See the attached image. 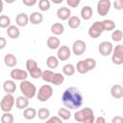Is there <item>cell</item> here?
Segmentation results:
<instances>
[{"label": "cell", "mask_w": 123, "mask_h": 123, "mask_svg": "<svg viewBox=\"0 0 123 123\" xmlns=\"http://www.w3.org/2000/svg\"><path fill=\"white\" fill-rule=\"evenodd\" d=\"M15 106L18 110H25L29 106V98L26 96H18L15 100Z\"/></svg>", "instance_id": "cell-16"}, {"label": "cell", "mask_w": 123, "mask_h": 123, "mask_svg": "<svg viewBox=\"0 0 123 123\" xmlns=\"http://www.w3.org/2000/svg\"><path fill=\"white\" fill-rule=\"evenodd\" d=\"M9 26H11V18L8 15H1L0 16V27L8 28Z\"/></svg>", "instance_id": "cell-35"}, {"label": "cell", "mask_w": 123, "mask_h": 123, "mask_svg": "<svg viewBox=\"0 0 123 123\" xmlns=\"http://www.w3.org/2000/svg\"><path fill=\"white\" fill-rule=\"evenodd\" d=\"M111 122L112 123H123V117L122 116H114L112 119H111Z\"/></svg>", "instance_id": "cell-45"}, {"label": "cell", "mask_w": 123, "mask_h": 123, "mask_svg": "<svg viewBox=\"0 0 123 123\" xmlns=\"http://www.w3.org/2000/svg\"><path fill=\"white\" fill-rule=\"evenodd\" d=\"M105 31L103 22L102 21H95L88 29V36L92 38H97L99 37L102 33Z\"/></svg>", "instance_id": "cell-6"}, {"label": "cell", "mask_w": 123, "mask_h": 123, "mask_svg": "<svg viewBox=\"0 0 123 123\" xmlns=\"http://www.w3.org/2000/svg\"><path fill=\"white\" fill-rule=\"evenodd\" d=\"M98 51L102 56L107 57L112 53L113 46H112L111 42H110V41H102L98 46Z\"/></svg>", "instance_id": "cell-10"}, {"label": "cell", "mask_w": 123, "mask_h": 123, "mask_svg": "<svg viewBox=\"0 0 123 123\" xmlns=\"http://www.w3.org/2000/svg\"><path fill=\"white\" fill-rule=\"evenodd\" d=\"M29 21H30L29 16H28L25 12H20V13H18V14L16 15V17H15V23H16V25L19 26V27H25V26L28 24Z\"/></svg>", "instance_id": "cell-14"}, {"label": "cell", "mask_w": 123, "mask_h": 123, "mask_svg": "<svg viewBox=\"0 0 123 123\" xmlns=\"http://www.w3.org/2000/svg\"><path fill=\"white\" fill-rule=\"evenodd\" d=\"M67 24L71 29H77L81 25V19L78 16H75V15L70 16L69 19H68V23Z\"/></svg>", "instance_id": "cell-26"}, {"label": "cell", "mask_w": 123, "mask_h": 123, "mask_svg": "<svg viewBox=\"0 0 123 123\" xmlns=\"http://www.w3.org/2000/svg\"><path fill=\"white\" fill-rule=\"evenodd\" d=\"M50 7H51V4H50L49 0H39L38 1V8L40 11L46 12L50 9Z\"/></svg>", "instance_id": "cell-36"}, {"label": "cell", "mask_w": 123, "mask_h": 123, "mask_svg": "<svg viewBox=\"0 0 123 123\" xmlns=\"http://www.w3.org/2000/svg\"><path fill=\"white\" fill-rule=\"evenodd\" d=\"M47 46L48 48L52 49V50H55V49H59V47L61 46V41L60 39L53 36V37H49L48 39H47Z\"/></svg>", "instance_id": "cell-18"}, {"label": "cell", "mask_w": 123, "mask_h": 123, "mask_svg": "<svg viewBox=\"0 0 123 123\" xmlns=\"http://www.w3.org/2000/svg\"><path fill=\"white\" fill-rule=\"evenodd\" d=\"M36 67H37V62H36L35 60H33V59H28V60L26 61V68H27L28 72L32 71V70L35 69Z\"/></svg>", "instance_id": "cell-38"}, {"label": "cell", "mask_w": 123, "mask_h": 123, "mask_svg": "<svg viewBox=\"0 0 123 123\" xmlns=\"http://www.w3.org/2000/svg\"><path fill=\"white\" fill-rule=\"evenodd\" d=\"M66 3L71 8H77L80 5L81 0H66Z\"/></svg>", "instance_id": "cell-42"}, {"label": "cell", "mask_w": 123, "mask_h": 123, "mask_svg": "<svg viewBox=\"0 0 123 123\" xmlns=\"http://www.w3.org/2000/svg\"><path fill=\"white\" fill-rule=\"evenodd\" d=\"M103 26H104V29L105 31H112L114 30L115 28V22L111 19H106V20H103Z\"/></svg>", "instance_id": "cell-32"}, {"label": "cell", "mask_w": 123, "mask_h": 123, "mask_svg": "<svg viewBox=\"0 0 123 123\" xmlns=\"http://www.w3.org/2000/svg\"><path fill=\"white\" fill-rule=\"evenodd\" d=\"M58 115L62 120H68L70 118V116H71V113H70L69 109H67V108H61L58 111Z\"/></svg>", "instance_id": "cell-29"}, {"label": "cell", "mask_w": 123, "mask_h": 123, "mask_svg": "<svg viewBox=\"0 0 123 123\" xmlns=\"http://www.w3.org/2000/svg\"><path fill=\"white\" fill-rule=\"evenodd\" d=\"M92 8L90 6H84L81 10V16L84 20H88L92 16Z\"/></svg>", "instance_id": "cell-22"}, {"label": "cell", "mask_w": 123, "mask_h": 123, "mask_svg": "<svg viewBox=\"0 0 123 123\" xmlns=\"http://www.w3.org/2000/svg\"><path fill=\"white\" fill-rule=\"evenodd\" d=\"M11 77L12 80H15V81H23V80H26L28 78V73L27 71L25 70H22V69H19V68H14L11 71L10 73Z\"/></svg>", "instance_id": "cell-12"}, {"label": "cell", "mask_w": 123, "mask_h": 123, "mask_svg": "<svg viewBox=\"0 0 123 123\" xmlns=\"http://www.w3.org/2000/svg\"><path fill=\"white\" fill-rule=\"evenodd\" d=\"M62 101L65 108L69 110H76L83 105V95L76 86H69L63 91Z\"/></svg>", "instance_id": "cell-1"}, {"label": "cell", "mask_w": 123, "mask_h": 123, "mask_svg": "<svg viewBox=\"0 0 123 123\" xmlns=\"http://www.w3.org/2000/svg\"><path fill=\"white\" fill-rule=\"evenodd\" d=\"M59 59L55 56H49L46 60V64L50 69H55L59 66Z\"/></svg>", "instance_id": "cell-24"}, {"label": "cell", "mask_w": 123, "mask_h": 123, "mask_svg": "<svg viewBox=\"0 0 123 123\" xmlns=\"http://www.w3.org/2000/svg\"><path fill=\"white\" fill-rule=\"evenodd\" d=\"M122 86H123V83H122Z\"/></svg>", "instance_id": "cell-50"}, {"label": "cell", "mask_w": 123, "mask_h": 123, "mask_svg": "<svg viewBox=\"0 0 123 123\" xmlns=\"http://www.w3.org/2000/svg\"><path fill=\"white\" fill-rule=\"evenodd\" d=\"M74 118L77 122L81 123H93L95 122L94 112L90 108H84L74 113Z\"/></svg>", "instance_id": "cell-2"}, {"label": "cell", "mask_w": 123, "mask_h": 123, "mask_svg": "<svg viewBox=\"0 0 123 123\" xmlns=\"http://www.w3.org/2000/svg\"><path fill=\"white\" fill-rule=\"evenodd\" d=\"M111 3V0H99L97 3V12L100 16H105L109 13Z\"/></svg>", "instance_id": "cell-8"}, {"label": "cell", "mask_w": 123, "mask_h": 123, "mask_svg": "<svg viewBox=\"0 0 123 123\" xmlns=\"http://www.w3.org/2000/svg\"><path fill=\"white\" fill-rule=\"evenodd\" d=\"M51 1H52L54 4H61L63 0H51Z\"/></svg>", "instance_id": "cell-48"}, {"label": "cell", "mask_w": 123, "mask_h": 123, "mask_svg": "<svg viewBox=\"0 0 123 123\" xmlns=\"http://www.w3.org/2000/svg\"><path fill=\"white\" fill-rule=\"evenodd\" d=\"M54 75H55V73H54L53 71H51V70H44V71H42L41 79H42L44 82H46V83H51V84H52Z\"/></svg>", "instance_id": "cell-28"}, {"label": "cell", "mask_w": 123, "mask_h": 123, "mask_svg": "<svg viewBox=\"0 0 123 123\" xmlns=\"http://www.w3.org/2000/svg\"><path fill=\"white\" fill-rule=\"evenodd\" d=\"M113 8L116 11L123 10V0H115L114 3H113Z\"/></svg>", "instance_id": "cell-41"}, {"label": "cell", "mask_w": 123, "mask_h": 123, "mask_svg": "<svg viewBox=\"0 0 123 123\" xmlns=\"http://www.w3.org/2000/svg\"><path fill=\"white\" fill-rule=\"evenodd\" d=\"M57 16L61 20H68L69 17L71 16V11H70V9H68L66 7H62L60 9H58Z\"/></svg>", "instance_id": "cell-13"}, {"label": "cell", "mask_w": 123, "mask_h": 123, "mask_svg": "<svg viewBox=\"0 0 123 123\" xmlns=\"http://www.w3.org/2000/svg\"><path fill=\"white\" fill-rule=\"evenodd\" d=\"M15 103L14 97L12 96V93H7L1 100L0 107L3 111H11L12 110V107Z\"/></svg>", "instance_id": "cell-5"}, {"label": "cell", "mask_w": 123, "mask_h": 123, "mask_svg": "<svg viewBox=\"0 0 123 123\" xmlns=\"http://www.w3.org/2000/svg\"><path fill=\"white\" fill-rule=\"evenodd\" d=\"M6 39L3 37H0V49H3L5 46H6Z\"/></svg>", "instance_id": "cell-46"}, {"label": "cell", "mask_w": 123, "mask_h": 123, "mask_svg": "<svg viewBox=\"0 0 123 123\" xmlns=\"http://www.w3.org/2000/svg\"><path fill=\"white\" fill-rule=\"evenodd\" d=\"M19 87H20V90L23 93V95L26 96L29 99L34 98L36 96V94L37 93L36 86L33 83H31L30 81H27V80L21 81V83L19 85Z\"/></svg>", "instance_id": "cell-3"}, {"label": "cell", "mask_w": 123, "mask_h": 123, "mask_svg": "<svg viewBox=\"0 0 123 123\" xmlns=\"http://www.w3.org/2000/svg\"><path fill=\"white\" fill-rule=\"evenodd\" d=\"M95 123H106V119L104 117H97L95 119Z\"/></svg>", "instance_id": "cell-47"}, {"label": "cell", "mask_w": 123, "mask_h": 123, "mask_svg": "<svg viewBox=\"0 0 123 123\" xmlns=\"http://www.w3.org/2000/svg\"><path fill=\"white\" fill-rule=\"evenodd\" d=\"M111 61L114 64H117V65L123 64V45L118 44L113 48Z\"/></svg>", "instance_id": "cell-7"}, {"label": "cell", "mask_w": 123, "mask_h": 123, "mask_svg": "<svg viewBox=\"0 0 123 123\" xmlns=\"http://www.w3.org/2000/svg\"><path fill=\"white\" fill-rule=\"evenodd\" d=\"M7 4H12V3H14L15 2V0H4Z\"/></svg>", "instance_id": "cell-49"}, {"label": "cell", "mask_w": 123, "mask_h": 123, "mask_svg": "<svg viewBox=\"0 0 123 123\" xmlns=\"http://www.w3.org/2000/svg\"><path fill=\"white\" fill-rule=\"evenodd\" d=\"M111 95L115 99H120L123 97V86L120 85H113L111 87Z\"/></svg>", "instance_id": "cell-15"}, {"label": "cell", "mask_w": 123, "mask_h": 123, "mask_svg": "<svg viewBox=\"0 0 123 123\" xmlns=\"http://www.w3.org/2000/svg\"><path fill=\"white\" fill-rule=\"evenodd\" d=\"M4 62L8 67H14L17 63V59L13 54H7L4 58Z\"/></svg>", "instance_id": "cell-20"}, {"label": "cell", "mask_w": 123, "mask_h": 123, "mask_svg": "<svg viewBox=\"0 0 123 123\" xmlns=\"http://www.w3.org/2000/svg\"><path fill=\"white\" fill-rule=\"evenodd\" d=\"M63 31H64V27H63V25H62V23L56 22V23H54V24L51 26V32H52L54 35H56V36L62 35V34L63 33Z\"/></svg>", "instance_id": "cell-25"}, {"label": "cell", "mask_w": 123, "mask_h": 123, "mask_svg": "<svg viewBox=\"0 0 123 123\" xmlns=\"http://www.w3.org/2000/svg\"><path fill=\"white\" fill-rule=\"evenodd\" d=\"M3 89L7 93H13L16 89V85L12 80H7L3 83Z\"/></svg>", "instance_id": "cell-17"}, {"label": "cell", "mask_w": 123, "mask_h": 123, "mask_svg": "<svg viewBox=\"0 0 123 123\" xmlns=\"http://www.w3.org/2000/svg\"><path fill=\"white\" fill-rule=\"evenodd\" d=\"M40 120H47L50 116V111L46 108H40L37 111V115Z\"/></svg>", "instance_id": "cell-30"}, {"label": "cell", "mask_w": 123, "mask_h": 123, "mask_svg": "<svg viewBox=\"0 0 123 123\" xmlns=\"http://www.w3.org/2000/svg\"><path fill=\"white\" fill-rule=\"evenodd\" d=\"M122 38H123V33H122L121 30H115V31L112 32V34H111V39L113 41L118 42V41L122 40Z\"/></svg>", "instance_id": "cell-37"}, {"label": "cell", "mask_w": 123, "mask_h": 123, "mask_svg": "<svg viewBox=\"0 0 123 123\" xmlns=\"http://www.w3.org/2000/svg\"><path fill=\"white\" fill-rule=\"evenodd\" d=\"M76 70L80 73V74H86L88 72V69L86 65V62H85V60H82V61H79L77 62V65H76Z\"/></svg>", "instance_id": "cell-31"}, {"label": "cell", "mask_w": 123, "mask_h": 123, "mask_svg": "<svg viewBox=\"0 0 123 123\" xmlns=\"http://www.w3.org/2000/svg\"><path fill=\"white\" fill-rule=\"evenodd\" d=\"M7 35L11 38H18L20 36V31H19L18 27L14 26V25H11L7 28Z\"/></svg>", "instance_id": "cell-21"}, {"label": "cell", "mask_w": 123, "mask_h": 123, "mask_svg": "<svg viewBox=\"0 0 123 123\" xmlns=\"http://www.w3.org/2000/svg\"><path fill=\"white\" fill-rule=\"evenodd\" d=\"M29 19H30V22L34 25H38L42 22L43 20V15L38 12H34L31 13V15L29 16Z\"/></svg>", "instance_id": "cell-19"}, {"label": "cell", "mask_w": 123, "mask_h": 123, "mask_svg": "<svg viewBox=\"0 0 123 123\" xmlns=\"http://www.w3.org/2000/svg\"><path fill=\"white\" fill-rule=\"evenodd\" d=\"M75 71H76V67L71 63H67L62 67V73L65 76H72L74 75Z\"/></svg>", "instance_id": "cell-27"}, {"label": "cell", "mask_w": 123, "mask_h": 123, "mask_svg": "<svg viewBox=\"0 0 123 123\" xmlns=\"http://www.w3.org/2000/svg\"><path fill=\"white\" fill-rule=\"evenodd\" d=\"M53 95V87L49 85H43L38 88V91L37 93V97L38 101L40 102H46L48 101Z\"/></svg>", "instance_id": "cell-4"}, {"label": "cell", "mask_w": 123, "mask_h": 123, "mask_svg": "<svg viewBox=\"0 0 123 123\" xmlns=\"http://www.w3.org/2000/svg\"><path fill=\"white\" fill-rule=\"evenodd\" d=\"M22 2L27 7H33V6H35L37 4V0H22Z\"/></svg>", "instance_id": "cell-44"}, {"label": "cell", "mask_w": 123, "mask_h": 123, "mask_svg": "<svg viewBox=\"0 0 123 123\" xmlns=\"http://www.w3.org/2000/svg\"><path fill=\"white\" fill-rule=\"evenodd\" d=\"M29 73H30V75H31L32 78H34V79H38V78H41L42 70L37 66V67H36L35 69H33L32 71H30Z\"/></svg>", "instance_id": "cell-40"}, {"label": "cell", "mask_w": 123, "mask_h": 123, "mask_svg": "<svg viewBox=\"0 0 123 123\" xmlns=\"http://www.w3.org/2000/svg\"><path fill=\"white\" fill-rule=\"evenodd\" d=\"M46 121L49 122V123H51V122H54V123H62V119L58 115V116H52V117L48 118Z\"/></svg>", "instance_id": "cell-43"}, {"label": "cell", "mask_w": 123, "mask_h": 123, "mask_svg": "<svg viewBox=\"0 0 123 123\" xmlns=\"http://www.w3.org/2000/svg\"><path fill=\"white\" fill-rule=\"evenodd\" d=\"M63 82H64V76H63V74H62V73H55L54 78H53V81H52V84L54 86H60Z\"/></svg>", "instance_id": "cell-33"}, {"label": "cell", "mask_w": 123, "mask_h": 123, "mask_svg": "<svg viewBox=\"0 0 123 123\" xmlns=\"http://www.w3.org/2000/svg\"><path fill=\"white\" fill-rule=\"evenodd\" d=\"M85 62H86V65L88 69V71L94 69L96 67V61L94 59H91V58H87L85 60Z\"/></svg>", "instance_id": "cell-39"}, {"label": "cell", "mask_w": 123, "mask_h": 123, "mask_svg": "<svg viewBox=\"0 0 123 123\" xmlns=\"http://www.w3.org/2000/svg\"><path fill=\"white\" fill-rule=\"evenodd\" d=\"M71 56V51L69 49L68 46L66 45H62L59 47L58 49V53H57V57L60 61L62 62H64V61H67Z\"/></svg>", "instance_id": "cell-11"}, {"label": "cell", "mask_w": 123, "mask_h": 123, "mask_svg": "<svg viewBox=\"0 0 123 123\" xmlns=\"http://www.w3.org/2000/svg\"><path fill=\"white\" fill-rule=\"evenodd\" d=\"M86 49V44L84 40L82 39H77L74 41L73 45H72V51L76 56H81L85 53Z\"/></svg>", "instance_id": "cell-9"}, {"label": "cell", "mask_w": 123, "mask_h": 123, "mask_svg": "<svg viewBox=\"0 0 123 123\" xmlns=\"http://www.w3.org/2000/svg\"><path fill=\"white\" fill-rule=\"evenodd\" d=\"M37 115V111L34 108H26L23 111V116L27 120H32Z\"/></svg>", "instance_id": "cell-23"}, {"label": "cell", "mask_w": 123, "mask_h": 123, "mask_svg": "<svg viewBox=\"0 0 123 123\" xmlns=\"http://www.w3.org/2000/svg\"><path fill=\"white\" fill-rule=\"evenodd\" d=\"M13 115L10 111H4V113L1 116V122L2 123H12L13 122Z\"/></svg>", "instance_id": "cell-34"}]
</instances>
